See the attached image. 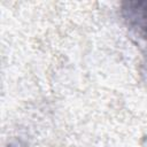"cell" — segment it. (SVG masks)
<instances>
[{
    "label": "cell",
    "mask_w": 147,
    "mask_h": 147,
    "mask_svg": "<svg viewBox=\"0 0 147 147\" xmlns=\"http://www.w3.org/2000/svg\"><path fill=\"white\" fill-rule=\"evenodd\" d=\"M123 13L127 23L147 39V1L126 2L123 6Z\"/></svg>",
    "instance_id": "obj_1"
}]
</instances>
